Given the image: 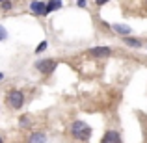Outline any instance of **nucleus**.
<instances>
[{
  "label": "nucleus",
  "mask_w": 147,
  "mask_h": 143,
  "mask_svg": "<svg viewBox=\"0 0 147 143\" xmlns=\"http://www.w3.org/2000/svg\"><path fill=\"white\" fill-rule=\"evenodd\" d=\"M30 9H32V13H36V15H47L49 13V4H45V2H32L30 4Z\"/></svg>",
  "instance_id": "obj_3"
},
{
  "label": "nucleus",
  "mask_w": 147,
  "mask_h": 143,
  "mask_svg": "<svg viewBox=\"0 0 147 143\" xmlns=\"http://www.w3.org/2000/svg\"><path fill=\"white\" fill-rule=\"evenodd\" d=\"M2 78H4V75H2V73H0V80H2Z\"/></svg>",
  "instance_id": "obj_14"
},
{
  "label": "nucleus",
  "mask_w": 147,
  "mask_h": 143,
  "mask_svg": "<svg viewBox=\"0 0 147 143\" xmlns=\"http://www.w3.org/2000/svg\"><path fill=\"white\" fill-rule=\"evenodd\" d=\"M45 48H47V41H43V43H41L39 47H37V52H43Z\"/></svg>",
  "instance_id": "obj_12"
},
{
  "label": "nucleus",
  "mask_w": 147,
  "mask_h": 143,
  "mask_svg": "<svg viewBox=\"0 0 147 143\" xmlns=\"http://www.w3.org/2000/svg\"><path fill=\"white\" fill-rule=\"evenodd\" d=\"M71 132H73V136H75L76 140H80V141H88L90 136H91L90 125H86V123H82V121H75V123H73Z\"/></svg>",
  "instance_id": "obj_1"
},
{
  "label": "nucleus",
  "mask_w": 147,
  "mask_h": 143,
  "mask_svg": "<svg viewBox=\"0 0 147 143\" xmlns=\"http://www.w3.org/2000/svg\"><path fill=\"white\" fill-rule=\"evenodd\" d=\"M0 7H4V9H9V7H11V2H0Z\"/></svg>",
  "instance_id": "obj_11"
},
{
  "label": "nucleus",
  "mask_w": 147,
  "mask_h": 143,
  "mask_svg": "<svg viewBox=\"0 0 147 143\" xmlns=\"http://www.w3.org/2000/svg\"><path fill=\"white\" fill-rule=\"evenodd\" d=\"M4 36H6V32H4V30H2V28H0V39H2V37H4Z\"/></svg>",
  "instance_id": "obj_13"
},
{
  "label": "nucleus",
  "mask_w": 147,
  "mask_h": 143,
  "mask_svg": "<svg viewBox=\"0 0 147 143\" xmlns=\"http://www.w3.org/2000/svg\"><path fill=\"white\" fill-rule=\"evenodd\" d=\"M125 43L130 45V47H142V41H140V39H134V37H127Z\"/></svg>",
  "instance_id": "obj_8"
},
{
  "label": "nucleus",
  "mask_w": 147,
  "mask_h": 143,
  "mask_svg": "<svg viewBox=\"0 0 147 143\" xmlns=\"http://www.w3.org/2000/svg\"><path fill=\"white\" fill-rule=\"evenodd\" d=\"M47 141V138H45V134H41V132H36V134H32V136L28 138V143H45Z\"/></svg>",
  "instance_id": "obj_7"
},
{
  "label": "nucleus",
  "mask_w": 147,
  "mask_h": 143,
  "mask_svg": "<svg viewBox=\"0 0 147 143\" xmlns=\"http://www.w3.org/2000/svg\"><path fill=\"white\" fill-rule=\"evenodd\" d=\"M60 7H61V2H49V11L60 9Z\"/></svg>",
  "instance_id": "obj_10"
},
{
  "label": "nucleus",
  "mask_w": 147,
  "mask_h": 143,
  "mask_svg": "<svg viewBox=\"0 0 147 143\" xmlns=\"http://www.w3.org/2000/svg\"><path fill=\"white\" fill-rule=\"evenodd\" d=\"M0 143H2V138H0Z\"/></svg>",
  "instance_id": "obj_15"
},
{
  "label": "nucleus",
  "mask_w": 147,
  "mask_h": 143,
  "mask_svg": "<svg viewBox=\"0 0 147 143\" xmlns=\"http://www.w3.org/2000/svg\"><path fill=\"white\" fill-rule=\"evenodd\" d=\"M7 104H9L13 110L22 108V104H24V95H22L21 91H17V89H11L9 93H7Z\"/></svg>",
  "instance_id": "obj_2"
},
{
  "label": "nucleus",
  "mask_w": 147,
  "mask_h": 143,
  "mask_svg": "<svg viewBox=\"0 0 147 143\" xmlns=\"http://www.w3.org/2000/svg\"><path fill=\"white\" fill-rule=\"evenodd\" d=\"M114 30H115V32H119V34H129V32H130L129 26H121V24H115Z\"/></svg>",
  "instance_id": "obj_9"
},
{
  "label": "nucleus",
  "mask_w": 147,
  "mask_h": 143,
  "mask_svg": "<svg viewBox=\"0 0 147 143\" xmlns=\"http://www.w3.org/2000/svg\"><path fill=\"white\" fill-rule=\"evenodd\" d=\"M36 67L39 69L41 73H52V69L56 67V61L54 60H41V61H37Z\"/></svg>",
  "instance_id": "obj_4"
},
{
  "label": "nucleus",
  "mask_w": 147,
  "mask_h": 143,
  "mask_svg": "<svg viewBox=\"0 0 147 143\" xmlns=\"http://www.w3.org/2000/svg\"><path fill=\"white\" fill-rule=\"evenodd\" d=\"M100 143H121V138H119L117 132H114V130H108L106 134H104L102 141Z\"/></svg>",
  "instance_id": "obj_5"
},
{
  "label": "nucleus",
  "mask_w": 147,
  "mask_h": 143,
  "mask_svg": "<svg viewBox=\"0 0 147 143\" xmlns=\"http://www.w3.org/2000/svg\"><path fill=\"white\" fill-rule=\"evenodd\" d=\"M90 54L91 56H108V54H110V48L108 47H95V48L90 50Z\"/></svg>",
  "instance_id": "obj_6"
}]
</instances>
